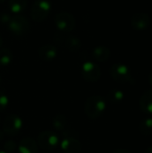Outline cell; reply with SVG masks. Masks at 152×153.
Masks as SVG:
<instances>
[{
    "mask_svg": "<svg viewBox=\"0 0 152 153\" xmlns=\"http://www.w3.org/2000/svg\"><path fill=\"white\" fill-rule=\"evenodd\" d=\"M107 108V102L100 95H92L89 97L84 104V113L90 119L96 120L99 118Z\"/></svg>",
    "mask_w": 152,
    "mask_h": 153,
    "instance_id": "cell-1",
    "label": "cell"
},
{
    "mask_svg": "<svg viewBox=\"0 0 152 153\" xmlns=\"http://www.w3.org/2000/svg\"><path fill=\"white\" fill-rule=\"evenodd\" d=\"M109 74H110V76L117 82L127 83L131 85L135 84V79L130 68L122 63L114 64L110 67Z\"/></svg>",
    "mask_w": 152,
    "mask_h": 153,
    "instance_id": "cell-2",
    "label": "cell"
},
{
    "mask_svg": "<svg viewBox=\"0 0 152 153\" xmlns=\"http://www.w3.org/2000/svg\"><path fill=\"white\" fill-rule=\"evenodd\" d=\"M60 143L59 135L55 131L46 130L41 132L37 138V144L46 151H53Z\"/></svg>",
    "mask_w": 152,
    "mask_h": 153,
    "instance_id": "cell-3",
    "label": "cell"
},
{
    "mask_svg": "<svg viewBox=\"0 0 152 153\" xmlns=\"http://www.w3.org/2000/svg\"><path fill=\"white\" fill-rule=\"evenodd\" d=\"M51 12V3L48 0H35L31 6V18L38 22L44 21Z\"/></svg>",
    "mask_w": 152,
    "mask_h": 153,
    "instance_id": "cell-4",
    "label": "cell"
},
{
    "mask_svg": "<svg viewBox=\"0 0 152 153\" xmlns=\"http://www.w3.org/2000/svg\"><path fill=\"white\" fill-rule=\"evenodd\" d=\"M23 127L22 119L15 114H11L5 117L3 123V132L10 136H15L20 134Z\"/></svg>",
    "mask_w": 152,
    "mask_h": 153,
    "instance_id": "cell-5",
    "label": "cell"
},
{
    "mask_svg": "<svg viewBox=\"0 0 152 153\" xmlns=\"http://www.w3.org/2000/svg\"><path fill=\"white\" fill-rule=\"evenodd\" d=\"M82 75L86 82H96L100 79L101 70L98 64L86 61L82 65Z\"/></svg>",
    "mask_w": 152,
    "mask_h": 153,
    "instance_id": "cell-6",
    "label": "cell"
},
{
    "mask_svg": "<svg viewBox=\"0 0 152 153\" xmlns=\"http://www.w3.org/2000/svg\"><path fill=\"white\" fill-rule=\"evenodd\" d=\"M8 29L16 36H23L29 31L30 24L24 16L17 15L11 18L10 22H8Z\"/></svg>",
    "mask_w": 152,
    "mask_h": 153,
    "instance_id": "cell-7",
    "label": "cell"
},
{
    "mask_svg": "<svg viewBox=\"0 0 152 153\" xmlns=\"http://www.w3.org/2000/svg\"><path fill=\"white\" fill-rule=\"evenodd\" d=\"M55 23L57 29L64 32H70L75 28L74 17L66 12H62L55 16Z\"/></svg>",
    "mask_w": 152,
    "mask_h": 153,
    "instance_id": "cell-8",
    "label": "cell"
},
{
    "mask_svg": "<svg viewBox=\"0 0 152 153\" xmlns=\"http://www.w3.org/2000/svg\"><path fill=\"white\" fill-rule=\"evenodd\" d=\"M60 146L65 153H80L82 152V143L73 137H65Z\"/></svg>",
    "mask_w": 152,
    "mask_h": 153,
    "instance_id": "cell-9",
    "label": "cell"
},
{
    "mask_svg": "<svg viewBox=\"0 0 152 153\" xmlns=\"http://www.w3.org/2000/svg\"><path fill=\"white\" fill-rule=\"evenodd\" d=\"M151 18L145 13H135L131 20V25L134 30H142L147 29L150 26Z\"/></svg>",
    "mask_w": 152,
    "mask_h": 153,
    "instance_id": "cell-10",
    "label": "cell"
},
{
    "mask_svg": "<svg viewBox=\"0 0 152 153\" xmlns=\"http://www.w3.org/2000/svg\"><path fill=\"white\" fill-rule=\"evenodd\" d=\"M38 54L41 60L49 62V61L54 60L56 57L57 48L51 44H46V45L42 46L41 48H39Z\"/></svg>",
    "mask_w": 152,
    "mask_h": 153,
    "instance_id": "cell-11",
    "label": "cell"
},
{
    "mask_svg": "<svg viewBox=\"0 0 152 153\" xmlns=\"http://www.w3.org/2000/svg\"><path fill=\"white\" fill-rule=\"evenodd\" d=\"M19 153H38L37 142L31 137L23 138L17 146Z\"/></svg>",
    "mask_w": 152,
    "mask_h": 153,
    "instance_id": "cell-12",
    "label": "cell"
},
{
    "mask_svg": "<svg viewBox=\"0 0 152 153\" xmlns=\"http://www.w3.org/2000/svg\"><path fill=\"white\" fill-rule=\"evenodd\" d=\"M141 110L148 115H152V90H147L143 92L140 99Z\"/></svg>",
    "mask_w": 152,
    "mask_h": 153,
    "instance_id": "cell-13",
    "label": "cell"
},
{
    "mask_svg": "<svg viewBox=\"0 0 152 153\" xmlns=\"http://www.w3.org/2000/svg\"><path fill=\"white\" fill-rule=\"evenodd\" d=\"M110 49L104 46L97 47L92 51V56L98 62H106L110 57Z\"/></svg>",
    "mask_w": 152,
    "mask_h": 153,
    "instance_id": "cell-14",
    "label": "cell"
},
{
    "mask_svg": "<svg viewBox=\"0 0 152 153\" xmlns=\"http://www.w3.org/2000/svg\"><path fill=\"white\" fill-rule=\"evenodd\" d=\"M52 126L56 132L65 133L68 127V122L65 116L58 114L52 118Z\"/></svg>",
    "mask_w": 152,
    "mask_h": 153,
    "instance_id": "cell-15",
    "label": "cell"
},
{
    "mask_svg": "<svg viewBox=\"0 0 152 153\" xmlns=\"http://www.w3.org/2000/svg\"><path fill=\"white\" fill-rule=\"evenodd\" d=\"M65 45L70 51H78L82 48V41L79 38L69 35L65 39Z\"/></svg>",
    "mask_w": 152,
    "mask_h": 153,
    "instance_id": "cell-16",
    "label": "cell"
},
{
    "mask_svg": "<svg viewBox=\"0 0 152 153\" xmlns=\"http://www.w3.org/2000/svg\"><path fill=\"white\" fill-rule=\"evenodd\" d=\"M8 6L12 13H21L27 6V0H9Z\"/></svg>",
    "mask_w": 152,
    "mask_h": 153,
    "instance_id": "cell-17",
    "label": "cell"
},
{
    "mask_svg": "<svg viewBox=\"0 0 152 153\" xmlns=\"http://www.w3.org/2000/svg\"><path fill=\"white\" fill-rule=\"evenodd\" d=\"M125 99V93L119 89H113L108 93V100L112 104H119Z\"/></svg>",
    "mask_w": 152,
    "mask_h": 153,
    "instance_id": "cell-18",
    "label": "cell"
},
{
    "mask_svg": "<svg viewBox=\"0 0 152 153\" xmlns=\"http://www.w3.org/2000/svg\"><path fill=\"white\" fill-rule=\"evenodd\" d=\"M140 132L142 134L145 136H149L152 134V117H146L144 118L139 126Z\"/></svg>",
    "mask_w": 152,
    "mask_h": 153,
    "instance_id": "cell-19",
    "label": "cell"
},
{
    "mask_svg": "<svg viewBox=\"0 0 152 153\" xmlns=\"http://www.w3.org/2000/svg\"><path fill=\"white\" fill-rule=\"evenodd\" d=\"M13 60V54L7 48H3L0 50V66H7L11 64Z\"/></svg>",
    "mask_w": 152,
    "mask_h": 153,
    "instance_id": "cell-20",
    "label": "cell"
},
{
    "mask_svg": "<svg viewBox=\"0 0 152 153\" xmlns=\"http://www.w3.org/2000/svg\"><path fill=\"white\" fill-rule=\"evenodd\" d=\"M9 105V98L6 94L0 91V111H4Z\"/></svg>",
    "mask_w": 152,
    "mask_h": 153,
    "instance_id": "cell-21",
    "label": "cell"
},
{
    "mask_svg": "<svg viewBox=\"0 0 152 153\" xmlns=\"http://www.w3.org/2000/svg\"><path fill=\"white\" fill-rule=\"evenodd\" d=\"M4 152L7 153H12L15 152V150L17 149V145L15 143V142L13 141H8L4 143Z\"/></svg>",
    "mask_w": 152,
    "mask_h": 153,
    "instance_id": "cell-22",
    "label": "cell"
},
{
    "mask_svg": "<svg viewBox=\"0 0 152 153\" xmlns=\"http://www.w3.org/2000/svg\"><path fill=\"white\" fill-rule=\"evenodd\" d=\"M10 20H11V18H10V17H9V15H7L6 13H2V14H1V19H0V22L8 23V22H10Z\"/></svg>",
    "mask_w": 152,
    "mask_h": 153,
    "instance_id": "cell-23",
    "label": "cell"
},
{
    "mask_svg": "<svg viewBox=\"0 0 152 153\" xmlns=\"http://www.w3.org/2000/svg\"><path fill=\"white\" fill-rule=\"evenodd\" d=\"M112 153H132V152H129L128 150H125V149H118V150L114 151Z\"/></svg>",
    "mask_w": 152,
    "mask_h": 153,
    "instance_id": "cell-24",
    "label": "cell"
},
{
    "mask_svg": "<svg viewBox=\"0 0 152 153\" xmlns=\"http://www.w3.org/2000/svg\"><path fill=\"white\" fill-rule=\"evenodd\" d=\"M144 153H152V145L149 146V147L145 150Z\"/></svg>",
    "mask_w": 152,
    "mask_h": 153,
    "instance_id": "cell-25",
    "label": "cell"
},
{
    "mask_svg": "<svg viewBox=\"0 0 152 153\" xmlns=\"http://www.w3.org/2000/svg\"><path fill=\"white\" fill-rule=\"evenodd\" d=\"M149 82H150V84L152 86V71L151 72L150 75H149Z\"/></svg>",
    "mask_w": 152,
    "mask_h": 153,
    "instance_id": "cell-26",
    "label": "cell"
},
{
    "mask_svg": "<svg viewBox=\"0 0 152 153\" xmlns=\"http://www.w3.org/2000/svg\"><path fill=\"white\" fill-rule=\"evenodd\" d=\"M4 134L3 130H0V141L4 139Z\"/></svg>",
    "mask_w": 152,
    "mask_h": 153,
    "instance_id": "cell-27",
    "label": "cell"
},
{
    "mask_svg": "<svg viewBox=\"0 0 152 153\" xmlns=\"http://www.w3.org/2000/svg\"><path fill=\"white\" fill-rule=\"evenodd\" d=\"M2 44H3V39H2V38H1V36H0V47L2 46Z\"/></svg>",
    "mask_w": 152,
    "mask_h": 153,
    "instance_id": "cell-28",
    "label": "cell"
},
{
    "mask_svg": "<svg viewBox=\"0 0 152 153\" xmlns=\"http://www.w3.org/2000/svg\"><path fill=\"white\" fill-rule=\"evenodd\" d=\"M0 153H7V152H5L4 151H0Z\"/></svg>",
    "mask_w": 152,
    "mask_h": 153,
    "instance_id": "cell-29",
    "label": "cell"
},
{
    "mask_svg": "<svg viewBox=\"0 0 152 153\" xmlns=\"http://www.w3.org/2000/svg\"><path fill=\"white\" fill-rule=\"evenodd\" d=\"M4 1H5V0H0V3H3Z\"/></svg>",
    "mask_w": 152,
    "mask_h": 153,
    "instance_id": "cell-30",
    "label": "cell"
},
{
    "mask_svg": "<svg viewBox=\"0 0 152 153\" xmlns=\"http://www.w3.org/2000/svg\"><path fill=\"white\" fill-rule=\"evenodd\" d=\"M1 81H2V79H1V76H0V84H1Z\"/></svg>",
    "mask_w": 152,
    "mask_h": 153,
    "instance_id": "cell-31",
    "label": "cell"
}]
</instances>
